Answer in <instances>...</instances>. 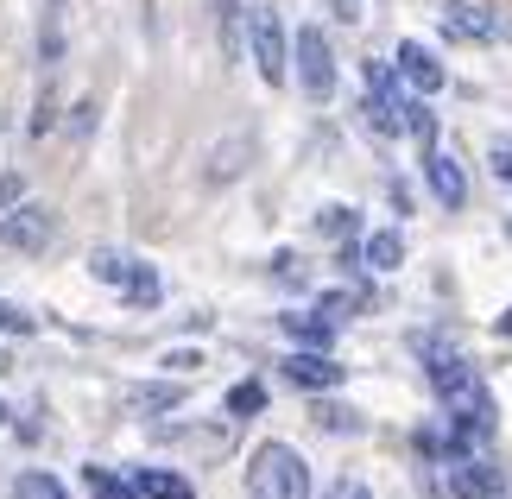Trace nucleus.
Returning <instances> with one entry per match:
<instances>
[{
    "label": "nucleus",
    "mask_w": 512,
    "mask_h": 499,
    "mask_svg": "<svg viewBox=\"0 0 512 499\" xmlns=\"http://www.w3.org/2000/svg\"><path fill=\"white\" fill-rule=\"evenodd\" d=\"M247 499H310V462L291 443H260L247 462V481H241Z\"/></svg>",
    "instance_id": "nucleus-1"
},
{
    "label": "nucleus",
    "mask_w": 512,
    "mask_h": 499,
    "mask_svg": "<svg viewBox=\"0 0 512 499\" xmlns=\"http://www.w3.org/2000/svg\"><path fill=\"white\" fill-rule=\"evenodd\" d=\"M247 51H253V70H260L266 89H285L291 83V38H285V19L279 7H247Z\"/></svg>",
    "instance_id": "nucleus-2"
},
{
    "label": "nucleus",
    "mask_w": 512,
    "mask_h": 499,
    "mask_svg": "<svg viewBox=\"0 0 512 499\" xmlns=\"http://www.w3.org/2000/svg\"><path fill=\"white\" fill-rule=\"evenodd\" d=\"M291 83H298L310 102H329V95H336V51H329L323 26L291 32Z\"/></svg>",
    "instance_id": "nucleus-3"
},
{
    "label": "nucleus",
    "mask_w": 512,
    "mask_h": 499,
    "mask_svg": "<svg viewBox=\"0 0 512 499\" xmlns=\"http://www.w3.org/2000/svg\"><path fill=\"white\" fill-rule=\"evenodd\" d=\"M51 234H57V215H51L45 203H32V196H19L13 209H0V247H13V253H45Z\"/></svg>",
    "instance_id": "nucleus-4"
},
{
    "label": "nucleus",
    "mask_w": 512,
    "mask_h": 499,
    "mask_svg": "<svg viewBox=\"0 0 512 499\" xmlns=\"http://www.w3.org/2000/svg\"><path fill=\"white\" fill-rule=\"evenodd\" d=\"M437 481H443L449 499H500V474L487 468V462H475L468 449H449L443 455V462H437Z\"/></svg>",
    "instance_id": "nucleus-5"
},
{
    "label": "nucleus",
    "mask_w": 512,
    "mask_h": 499,
    "mask_svg": "<svg viewBox=\"0 0 512 499\" xmlns=\"http://www.w3.org/2000/svg\"><path fill=\"white\" fill-rule=\"evenodd\" d=\"M279 373H285L298 392H336L342 379H348V367H342L329 348H291L285 361H279Z\"/></svg>",
    "instance_id": "nucleus-6"
},
{
    "label": "nucleus",
    "mask_w": 512,
    "mask_h": 499,
    "mask_svg": "<svg viewBox=\"0 0 512 499\" xmlns=\"http://www.w3.org/2000/svg\"><path fill=\"white\" fill-rule=\"evenodd\" d=\"M392 70H399V83L411 95H437L449 83V70H443V57L424 45V38H399V51H392Z\"/></svg>",
    "instance_id": "nucleus-7"
},
{
    "label": "nucleus",
    "mask_w": 512,
    "mask_h": 499,
    "mask_svg": "<svg viewBox=\"0 0 512 499\" xmlns=\"http://www.w3.org/2000/svg\"><path fill=\"white\" fill-rule=\"evenodd\" d=\"M424 184H430V196H437L443 209H462L468 203V171H462L456 152H437V146H430L424 152Z\"/></svg>",
    "instance_id": "nucleus-8"
},
{
    "label": "nucleus",
    "mask_w": 512,
    "mask_h": 499,
    "mask_svg": "<svg viewBox=\"0 0 512 499\" xmlns=\"http://www.w3.org/2000/svg\"><path fill=\"white\" fill-rule=\"evenodd\" d=\"M184 405V379H146V386H121V411H140V417H165Z\"/></svg>",
    "instance_id": "nucleus-9"
},
{
    "label": "nucleus",
    "mask_w": 512,
    "mask_h": 499,
    "mask_svg": "<svg viewBox=\"0 0 512 499\" xmlns=\"http://www.w3.org/2000/svg\"><path fill=\"white\" fill-rule=\"evenodd\" d=\"M247 158H253V133H228L222 146H209L203 177H209V184H234V177L247 171Z\"/></svg>",
    "instance_id": "nucleus-10"
},
{
    "label": "nucleus",
    "mask_w": 512,
    "mask_h": 499,
    "mask_svg": "<svg viewBox=\"0 0 512 499\" xmlns=\"http://www.w3.org/2000/svg\"><path fill=\"white\" fill-rule=\"evenodd\" d=\"M361 259H367V272H399L405 266V234L399 228H367L361 234Z\"/></svg>",
    "instance_id": "nucleus-11"
},
{
    "label": "nucleus",
    "mask_w": 512,
    "mask_h": 499,
    "mask_svg": "<svg viewBox=\"0 0 512 499\" xmlns=\"http://www.w3.org/2000/svg\"><path fill=\"white\" fill-rule=\"evenodd\" d=\"M279 329H285L298 348H329V342H336V323H329V316H317V310H285Z\"/></svg>",
    "instance_id": "nucleus-12"
},
{
    "label": "nucleus",
    "mask_w": 512,
    "mask_h": 499,
    "mask_svg": "<svg viewBox=\"0 0 512 499\" xmlns=\"http://www.w3.org/2000/svg\"><path fill=\"white\" fill-rule=\"evenodd\" d=\"M443 32H449V38H475V45H487L500 26H494L481 7H462V0H449V7H443Z\"/></svg>",
    "instance_id": "nucleus-13"
},
{
    "label": "nucleus",
    "mask_w": 512,
    "mask_h": 499,
    "mask_svg": "<svg viewBox=\"0 0 512 499\" xmlns=\"http://www.w3.org/2000/svg\"><path fill=\"white\" fill-rule=\"evenodd\" d=\"M310 424L329 430V436H361V411L342 405V398H329V392H317V405H310Z\"/></svg>",
    "instance_id": "nucleus-14"
},
{
    "label": "nucleus",
    "mask_w": 512,
    "mask_h": 499,
    "mask_svg": "<svg viewBox=\"0 0 512 499\" xmlns=\"http://www.w3.org/2000/svg\"><path fill=\"white\" fill-rule=\"evenodd\" d=\"M121 304H127V310H152V304H159V266L133 259L127 278H121Z\"/></svg>",
    "instance_id": "nucleus-15"
},
{
    "label": "nucleus",
    "mask_w": 512,
    "mask_h": 499,
    "mask_svg": "<svg viewBox=\"0 0 512 499\" xmlns=\"http://www.w3.org/2000/svg\"><path fill=\"white\" fill-rule=\"evenodd\" d=\"M57 127H64L70 146H89L95 127H102V102H95V95H76V102L64 108V121H57Z\"/></svg>",
    "instance_id": "nucleus-16"
},
{
    "label": "nucleus",
    "mask_w": 512,
    "mask_h": 499,
    "mask_svg": "<svg viewBox=\"0 0 512 499\" xmlns=\"http://www.w3.org/2000/svg\"><path fill=\"white\" fill-rule=\"evenodd\" d=\"M133 487H140V499H196V487L177 468H140V474H133Z\"/></svg>",
    "instance_id": "nucleus-17"
},
{
    "label": "nucleus",
    "mask_w": 512,
    "mask_h": 499,
    "mask_svg": "<svg viewBox=\"0 0 512 499\" xmlns=\"http://www.w3.org/2000/svg\"><path fill=\"white\" fill-rule=\"evenodd\" d=\"M399 133H411L424 152L437 146V114H430V95H411V102H399Z\"/></svg>",
    "instance_id": "nucleus-18"
},
{
    "label": "nucleus",
    "mask_w": 512,
    "mask_h": 499,
    "mask_svg": "<svg viewBox=\"0 0 512 499\" xmlns=\"http://www.w3.org/2000/svg\"><path fill=\"white\" fill-rule=\"evenodd\" d=\"M57 121H64V102H57V89H51V76H45V83H38L32 114H26V139H51Z\"/></svg>",
    "instance_id": "nucleus-19"
},
{
    "label": "nucleus",
    "mask_w": 512,
    "mask_h": 499,
    "mask_svg": "<svg viewBox=\"0 0 512 499\" xmlns=\"http://www.w3.org/2000/svg\"><path fill=\"white\" fill-rule=\"evenodd\" d=\"M127 266H133V253H121V247H95L89 253V278H95V285H114V291H121Z\"/></svg>",
    "instance_id": "nucleus-20"
},
{
    "label": "nucleus",
    "mask_w": 512,
    "mask_h": 499,
    "mask_svg": "<svg viewBox=\"0 0 512 499\" xmlns=\"http://www.w3.org/2000/svg\"><path fill=\"white\" fill-rule=\"evenodd\" d=\"M399 102H405V95H367V102H361V114H367V133H380V139H392V133H399Z\"/></svg>",
    "instance_id": "nucleus-21"
},
{
    "label": "nucleus",
    "mask_w": 512,
    "mask_h": 499,
    "mask_svg": "<svg viewBox=\"0 0 512 499\" xmlns=\"http://www.w3.org/2000/svg\"><path fill=\"white\" fill-rule=\"evenodd\" d=\"M215 32H222V51H234L247 38V0H215Z\"/></svg>",
    "instance_id": "nucleus-22"
},
{
    "label": "nucleus",
    "mask_w": 512,
    "mask_h": 499,
    "mask_svg": "<svg viewBox=\"0 0 512 499\" xmlns=\"http://www.w3.org/2000/svg\"><path fill=\"white\" fill-rule=\"evenodd\" d=\"M13 499H70V487L57 481V474H45V468H26L13 481Z\"/></svg>",
    "instance_id": "nucleus-23"
},
{
    "label": "nucleus",
    "mask_w": 512,
    "mask_h": 499,
    "mask_svg": "<svg viewBox=\"0 0 512 499\" xmlns=\"http://www.w3.org/2000/svg\"><path fill=\"white\" fill-rule=\"evenodd\" d=\"M354 228H361V222H354L348 203H323V209H317V234H323V241H348Z\"/></svg>",
    "instance_id": "nucleus-24"
},
{
    "label": "nucleus",
    "mask_w": 512,
    "mask_h": 499,
    "mask_svg": "<svg viewBox=\"0 0 512 499\" xmlns=\"http://www.w3.org/2000/svg\"><path fill=\"white\" fill-rule=\"evenodd\" d=\"M361 89L367 95H399V70H392L386 57H367V64H361Z\"/></svg>",
    "instance_id": "nucleus-25"
},
{
    "label": "nucleus",
    "mask_w": 512,
    "mask_h": 499,
    "mask_svg": "<svg viewBox=\"0 0 512 499\" xmlns=\"http://www.w3.org/2000/svg\"><path fill=\"white\" fill-rule=\"evenodd\" d=\"M228 411L234 417H260L266 411V386H260V379H241V386L228 392Z\"/></svg>",
    "instance_id": "nucleus-26"
},
{
    "label": "nucleus",
    "mask_w": 512,
    "mask_h": 499,
    "mask_svg": "<svg viewBox=\"0 0 512 499\" xmlns=\"http://www.w3.org/2000/svg\"><path fill=\"white\" fill-rule=\"evenodd\" d=\"M354 310H361V291H323V297H317V316H329L336 329L348 323Z\"/></svg>",
    "instance_id": "nucleus-27"
},
{
    "label": "nucleus",
    "mask_w": 512,
    "mask_h": 499,
    "mask_svg": "<svg viewBox=\"0 0 512 499\" xmlns=\"http://www.w3.org/2000/svg\"><path fill=\"white\" fill-rule=\"evenodd\" d=\"M83 481L102 493V499H140V487H133V481H114V474H108V468H95V462L83 468Z\"/></svg>",
    "instance_id": "nucleus-28"
},
{
    "label": "nucleus",
    "mask_w": 512,
    "mask_h": 499,
    "mask_svg": "<svg viewBox=\"0 0 512 499\" xmlns=\"http://www.w3.org/2000/svg\"><path fill=\"white\" fill-rule=\"evenodd\" d=\"M38 329V316L32 310H19V304H7V297H0V335H32Z\"/></svg>",
    "instance_id": "nucleus-29"
},
{
    "label": "nucleus",
    "mask_w": 512,
    "mask_h": 499,
    "mask_svg": "<svg viewBox=\"0 0 512 499\" xmlns=\"http://www.w3.org/2000/svg\"><path fill=\"white\" fill-rule=\"evenodd\" d=\"M159 367L177 373V379H190L196 367H203V354H196V348H165V354H159Z\"/></svg>",
    "instance_id": "nucleus-30"
},
{
    "label": "nucleus",
    "mask_w": 512,
    "mask_h": 499,
    "mask_svg": "<svg viewBox=\"0 0 512 499\" xmlns=\"http://www.w3.org/2000/svg\"><path fill=\"white\" fill-rule=\"evenodd\" d=\"M487 165H494V177H500V184H512V139H494Z\"/></svg>",
    "instance_id": "nucleus-31"
},
{
    "label": "nucleus",
    "mask_w": 512,
    "mask_h": 499,
    "mask_svg": "<svg viewBox=\"0 0 512 499\" xmlns=\"http://www.w3.org/2000/svg\"><path fill=\"white\" fill-rule=\"evenodd\" d=\"M19 196H26V177H19V171H0V209H13Z\"/></svg>",
    "instance_id": "nucleus-32"
},
{
    "label": "nucleus",
    "mask_w": 512,
    "mask_h": 499,
    "mask_svg": "<svg viewBox=\"0 0 512 499\" xmlns=\"http://www.w3.org/2000/svg\"><path fill=\"white\" fill-rule=\"evenodd\" d=\"M272 272H279L285 285H298V253H291V247H279V253H272Z\"/></svg>",
    "instance_id": "nucleus-33"
},
{
    "label": "nucleus",
    "mask_w": 512,
    "mask_h": 499,
    "mask_svg": "<svg viewBox=\"0 0 512 499\" xmlns=\"http://www.w3.org/2000/svg\"><path fill=\"white\" fill-rule=\"evenodd\" d=\"M329 19H342V26H354V19H361V7H354V0H329Z\"/></svg>",
    "instance_id": "nucleus-34"
},
{
    "label": "nucleus",
    "mask_w": 512,
    "mask_h": 499,
    "mask_svg": "<svg viewBox=\"0 0 512 499\" xmlns=\"http://www.w3.org/2000/svg\"><path fill=\"white\" fill-rule=\"evenodd\" d=\"M323 499H367V487H361V481H336V487H329Z\"/></svg>",
    "instance_id": "nucleus-35"
},
{
    "label": "nucleus",
    "mask_w": 512,
    "mask_h": 499,
    "mask_svg": "<svg viewBox=\"0 0 512 499\" xmlns=\"http://www.w3.org/2000/svg\"><path fill=\"white\" fill-rule=\"evenodd\" d=\"M38 19H51V26H64V19H70V0H45V13H38Z\"/></svg>",
    "instance_id": "nucleus-36"
},
{
    "label": "nucleus",
    "mask_w": 512,
    "mask_h": 499,
    "mask_svg": "<svg viewBox=\"0 0 512 499\" xmlns=\"http://www.w3.org/2000/svg\"><path fill=\"white\" fill-rule=\"evenodd\" d=\"M494 329H500V335H512V310H506V316H500V323H494Z\"/></svg>",
    "instance_id": "nucleus-37"
},
{
    "label": "nucleus",
    "mask_w": 512,
    "mask_h": 499,
    "mask_svg": "<svg viewBox=\"0 0 512 499\" xmlns=\"http://www.w3.org/2000/svg\"><path fill=\"white\" fill-rule=\"evenodd\" d=\"M0 424H13V411H7V398H0Z\"/></svg>",
    "instance_id": "nucleus-38"
},
{
    "label": "nucleus",
    "mask_w": 512,
    "mask_h": 499,
    "mask_svg": "<svg viewBox=\"0 0 512 499\" xmlns=\"http://www.w3.org/2000/svg\"><path fill=\"white\" fill-rule=\"evenodd\" d=\"M7 127H13V121H7V108H0V139H7Z\"/></svg>",
    "instance_id": "nucleus-39"
},
{
    "label": "nucleus",
    "mask_w": 512,
    "mask_h": 499,
    "mask_svg": "<svg viewBox=\"0 0 512 499\" xmlns=\"http://www.w3.org/2000/svg\"><path fill=\"white\" fill-rule=\"evenodd\" d=\"M506 241H512V222H506Z\"/></svg>",
    "instance_id": "nucleus-40"
}]
</instances>
